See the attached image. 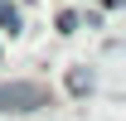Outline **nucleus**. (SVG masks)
Masks as SVG:
<instances>
[{"label": "nucleus", "mask_w": 126, "mask_h": 121, "mask_svg": "<svg viewBox=\"0 0 126 121\" xmlns=\"http://www.w3.org/2000/svg\"><path fill=\"white\" fill-rule=\"evenodd\" d=\"M48 106V92L44 82H0V111H15V116H29Z\"/></svg>", "instance_id": "1"}, {"label": "nucleus", "mask_w": 126, "mask_h": 121, "mask_svg": "<svg viewBox=\"0 0 126 121\" xmlns=\"http://www.w3.org/2000/svg\"><path fill=\"white\" fill-rule=\"evenodd\" d=\"M68 87H73V92H87V87H92V77L82 73V68H73V73H68Z\"/></svg>", "instance_id": "3"}, {"label": "nucleus", "mask_w": 126, "mask_h": 121, "mask_svg": "<svg viewBox=\"0 0 126 121\" xmlns=\"http://www.w3.org/2000/svg\"><path fill=\"white\" fill-rule=\"evenodd\" d=\"M0 24H5V29H10V34L19 29V10H15V5H10V0H0Z\"/></svg>", "instance_id": "2"}]
</instances>
